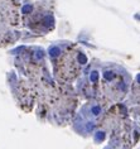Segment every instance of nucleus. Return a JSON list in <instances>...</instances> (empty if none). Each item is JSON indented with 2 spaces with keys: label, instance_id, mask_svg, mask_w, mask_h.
Returning a JSON list of instances; mask_svg holds the SVG:
<instances>
[{
  "label": "nucleus",
  "instance_id": "obj_1",
  "mask_svg": "<svg viewBox=\"0 0 140 149\" xmlns=\"http://www.w3.org/2000/svg\"><path fill=\"white\" fill-rule=\"evenodd\" d=\"M130 87L131 77L127 71L116 64H106L100 68L90 67L78 90L88 100L111 106L124 100Z\"/></svg>",
  "mask_w": 140,
  "mask_h": 149
},
{
  "label": "nucleus",
  "instance_id": "obj_2",
  "mask_svg": "<svg viewBox=\"0 0 140 149\" xmlns=\"http://www.w3.org/2000/svg\"><path fill=\"white\" fill-rule=\"evenodd\" d=\"M49 56L54 61V75L63 84H70L80 76L87 63V57L81 49L67 44L63 47H52Z\"/></svg>",
  "mask_w": 140,
  "mask_h": 149
},
{
  "label": "nucleus",
  "instance_id": "obj_3",
  "mask_svg": "<svg viewBox=\"0 0 140 149\" xmlns=\"http://www.w3.org/2000/svg\"><path fill=\"white\" fill-rule=\"evenodd\" d=\"M129 114H131L140 123V73L134 84H131V93L129 100Z\"/></svg>",
  "mask_w": 140,
  "mask_h": 149
},
{
  "label": "nucleus",
  "instance_id": "obj_4",
  "mask_svg": "<svg viewBox=\"0 0 140 149\" xmlns=\"http://www.w3.org/2000/svg\"><path fill=\"white\" fill-rule=\"evenodd\" d=\"M105 149H131V147H129L124 143H117V142H110V144L106 147Z\"/></svg>",
  "mask_w": 140,
  "mask_h": 149
}]
</instances>
